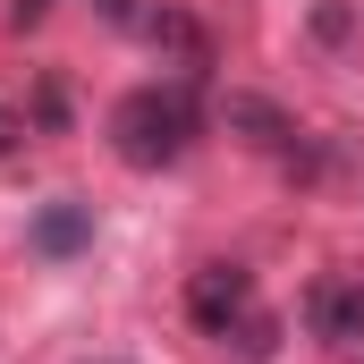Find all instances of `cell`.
Wrapping results in <instances>:
<instances>
[{"instance_id":"4","label":"cell","mask_w":364,"mask_h":364,"mask_svg":"<svg viewBox=\"0 0 364 364\" xmlns=\"http://www.w3.org/2000/svg\"><path fill=\"white\" fill-rule=\"evenodd\" d=\"M26 237H34V255H51V263H68V255H85V246H93V203H77V195H60V203H43Z\"/></svg>"},{"instance_id":"9","label":"cell","mask_w":364,"mask_h":364,"mask_svg":"<svg viewBox=\"0 0 364 364\" xmlns=\"http://www.w3.org/2000/svg\"><path fill=\"white\" fill-rule=\"evenodd\" d=\"M356 364H364V356H356Z\"/></svg>"},{"instance_id":"6","label":"cell","mask_w":364,"mask_h":364,"mask_svg":"<svg viewBox=\"0 0 364 364\" xmlns=\"http://www.w3.org/2000/svg\"><path fill=\"white\" fill-rule=\"evenodd\" d=\"M26 136H34V110L0 102V161H17V153H26Z\"/></svg>"},{"instance_id":"8","label":"cell","mask_w":364,"mask_h":364,"mask_svg":"<svg viewBox=\"0 0 364 364\" xmlns=\"http://www.w3.org/2000/svg\"><path fill=\"white\" fill-rule=\"evenodd\" d=\"M102 364H119V356H102Z\"/></svg>"},{"instance_id":"7","label":"cell","mask_w":364,"mask_h":364,"mask_svg":"<svg viewBox=\"0 0 364 364\" xmlns=\"http://www.w3.org/2000/svg\"><path fill=\"white\" fill-rule=\"evenodd\" d=\"M43 9H51V0H17V26H34V17H43Z\"/></svg>"},{"instance_id":"3","label":"cell","mask_w":364,"mask_h":364,"mask_svg":"<svg viewBox=\"0 0 364 364\" xmlns=\"http://www.w3.org/2000/svg\"><path fill=\"white\" fill-rule=\"evenodd\" d=\"M305 322L322 331V339H364V279H314L305 288Z\"/></svg>"},{"instance_id":"1","label":"cell","mask_w":364,"mask_h":364,"mask_svg":"<svg viewBox=\"0 0 364 364\" xmlns=\"http://www.w3.org/2000/svg\"><path fill=\"white\" fill-rule=\"evenodd\" d=\"M195 136H203L195 77H178V85H136V93L110 102V153L127 170H170V161L195 153Z\"/></svg>"},{"instance_id":"5","label":"cell","mask_w":364,"mask_h":364,"mask_svg":"<svg viewBox=\"0 0 364 364\" xmlns=\"http://www.w3.org/2000/svg\"><path fill=\"white\" fill-rule=\"evenodd\" d=\"M220 119H229V127H246V144H263V153H296V127L279 119L263 93H229V102H220Z\"/></svg>"},{"instance_id":"2","label":"cell","mask_w":364,"mask_h":364,"mask_svg":"<svg viewBox=\"0 0 364 364\" xmlns=\"http://www.w3.org/2000/svg\"><path fill=\"white\" fill-rule=\"evenodd\" d=\"M186 322L212 331L237 356H272L279 348V314L255 296V272H237V263H203V272L186 279Z\"/></svg>"}]
</instances>
